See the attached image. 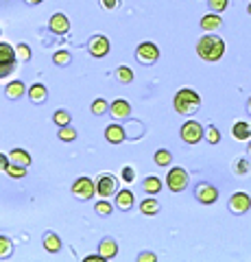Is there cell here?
Listing matches in <instances>:
<instances>
[{"instance_id": "cell-21", "label": "cell", "mask_w": 251, "mask_h": 262, "mask_svg": "<svg viewBox=\"0 0 251 262\" xmlns=\"http://www.w3.org/2000/svg\"><path fill=\"white\" fill-rule=\"evenodd\" d=\"M232 136L234 138H236V140H249V138H251V125H249V122H236V125H234L232 127Z\"/></svg>"}, {"instance_id": "cell-27", "label": "cell", "mask_w": 251, "mask_h": 262, "mask_svg": "<svg viewBox=\"0 0 251 262\" xmlns=\"http://www.w3.org/2000/svg\"><path fill=\"white\" fill-rule=\"evenodd\" d=\"M109 112V103L105 101V98H96V101L92 103V114L94 116H103V114Z\"/></svg>"}, {"instance_id": "cell-38", "label": "cell", "mask_w": 251, "mask_h": 262, "mask_svg": "<svg viewBox=\"0 0 251 262\" xmlns=\"http://www.w3.org/2000/svg\"><path fill=\"white\" fill-rule=\"evenodd\" d=\"M138 260H140V262H155L157 256H155V253H151V251H144V253L138 256Z\"/></svg>"}, {"instance_id": "cell-18", "label": "cell", "mask_w": 251, "mask_h": 262, "mask_svg": "<svg viewBox=\"0 0 251 262\" xmlns=\"http://www.w3.org/2000/svg\"><path fill=\"white\" fill-rule=\"evenodd\" d=\"M133 192L131 190H118L116 192V206L118 210H131L133 208Z\"/></svg>"}, {"instance_id": "cell-43", "label": "cell", "mask_w": 251, "mask_h": 262, "mask_svg": "<svg viewBox=\"0 0 251 262\" xmlns=\"http://www.w3.org/2000/svg\"><path fill=\"white\" fill-rule=\"evenodd\" d=\"M29 5H39V3H44V0H27Z\"/></svg>"}, {"instance_id": "cell-3", "label": "cell", "mask_w": 251, "mask_h": 262, "mask_svg": "<svg viewBox=\"0 0 251 262\" xmlns=\"http://www.w3.org/2000/svg\"><path fill=\"white\" fill-rule=\"evenodd\" d=\"M18 66V55H15V48L11 44L0 42V79L9 77L11 72Z\"/></svg>"}, {"instance_id": "cell-12", "label": "cell", "mask_w": 251, "mask_h": 262, "mask_svg": "<svg viewBox=\"0 0 251 262\" xmlns=\"http://www.w3.org/2000/svg\"><path fill=\"white\" fill-rule=\"evenodd\" d=\"M48 27H51L53 33H57V35H66L70 31V20L63 13H55L51 18V22H48Z\"/></svg>"}, {"instance_id": "cell-13", "label": "cell", "mask_w": 251, "mask_h": 262, "mask_svg": "<svg viewBox=\"0 0 251 262\" xmlns=\"http://www.w3.org/2000/svg\"><path fill=\"white\" fill-rule=\"evenodd\" d=\"M99 253L103 256V260L116 258V253H118V243L111 238V236H107V238H103V241H101V245H99Z\"/></svg>"}, {"instance_id": "cell-14", "label": "cell", "mask_w": 251, "mask_h": 262, "mask_svg": "<svg viewBox=\"0 0 251 262\" xmlns=\"http://www.w3.org/2000/svg\"><path fill=\"white\" fill-rule=\"evenodd\" d=\"M109 114L114 116L116 120H123V118H129V114H131V105H129L127 101H114L109 105Z\"/></svg>"}, {"instance_id": "cell-42", "label": "cell", "mask_w": 251, "mask_h": 262, "mask_svg": "<svg viewBox=\"0 0 251 262\" xmlns=\"http://www.w3.org/2000/svg\"><path fill=\"white\" fill-rule=\"evenodd\" d=\"M85 260L87 262H99V260H103V256H101V253H99V256H87Z\"/></svg>"}, {"instance_id": "cell-11", "label": "cell", "mask_w": 251, "mask_h": 262, "mask_svg": "<svg viewBox=\"0 0 251 262\" xmlns=\"http://www.w3.org/2000/svg\"><path fill=\"white\" fill-rule=\"evenodd\" d=\"M87 51H90L92 57H105L109 53V39L105 37V35H94L90 42H87Z\"/></svg>"}, {"instance_id": "cell-37", "label": "cell", "mask_w": 251, "mask_h": 262, "mask_svg": "<svg viewBox=\"0 0 251 262\" xmlns=\"http://www.w3.org/2000/svg\"><path fill=\"white\" fill-rule=\"evenodd\" d=\"M251 170V164L247 160H236V166H234V173L236 175H247Z\"/></svg>"}, {"instance_id": "cell-16", "label": "cell", "mask_w": 251, "mask_h": 262, "mask_svg": "<svg viewBox=\"0 0 251 262\" xmlns=\"http://www.w3.org/2000/svg\"><path fill=\"white\" fill-rule=\"evenodd\" d=\"M223 27V20H221V15L218 13H208L201 18V29L208 31V33H212L216 29H221Z\"/></svg>"}, {"instance_id": "cell-6", "label": "cell", "mask_w": 251, "mask_h": 262, "mask_svg": "<svg viewBox=\"0 0 251 262\" xmlns=\"http://www.w3.org/2000/svg\"><path fill=\"white\" fill-rule=\"evenodd\" d=\"M118 192V179L114 175L105 173V175H99L96 177V194L107 199V196H114Z\"/></svg>"}, {"instance_id": "cell-15", "label": "cell", "mask_w": 251, "mask_h": 262, "mask_svg": "<svg viewBox=\"0 0 251 262\" xmlns=\"http://www.w3.org/2000/svg\"><path fill=\"white\" fill-rule=\"evenodd\" d=\"M105 138H107V142H111V144H120L127 138V131L120 125H109L105 129Z\"/></svg>"}, {"instance_id": "cell-7", "label": "cell", "mask_w": 251, "mask_h": 262, "mask_svg": "<svg viewBox=\"0 0 251 262\" xmlns=\"http://www.w3.org/2000/svg\"><path fill=\"white\" fill-rule=\"evenodd\" d=\"M203 136H206V129L201 127L197 120L184 122V127H181V140L186 144H197V142L203 140Z\"/></svg>"}, {"instance_id": "cell-2", "label": "cell", "mask_w": 251, "mask_h": 262, "mask_svg": "<svg viewBox=\"0 0 251 262\" xmlns=\"http://www.w3.org/2000/svg\"><path fill=\"white\" fill-rule=\"evenodd\" d=\"M199 107H201V96L194 90L184 88L175 94V110L181 116H192V114L199 112Z\"/></svg>"}, {"instance_id": "cell-28", "label": "cell", "mask_w": 251, "mask_h": 262, "mask_svg": "<svg viewBox=\"0 0 251 262\" xmlns=\"http://www.w3.org/2000/svg\"><path fill=\"white\" fill-rule=\"evenodd\" d=\"M7 175L9 177H13V179H20V177H24L27 175V166H20V164H9V166H7V170H5Z\"/></svg>"}, {"instance_id": "cell-29", "label": "cell", "mask_w": 251, "mask_h": 262, "mask_svg": "<svg viewBox=\"0 0 251 262\" xmlns=\"http://www.w3.org/2000/svg\"><path fill=\"white\" fill-rule=\"evenodd\" d=\"M13 253V243L7 236H0V258H9Z\"/></svg>"}, {"instance_id": "cell-22", "label": "cell", "mask_w": 251, "mask_h": 262, "mask_svg": "<svg viewBox=\"0 0 251 262\" xmlns=\"http://www.w3.org/2000/svg\"><path fill=\"white\" fill-rule=\"evenodd\" d=\"M24 83L22 81H13V83H9L5 88V94H7V98H11V101H15V98H20L22 94H24Z\"/></svg>"}, {"instance_id": "cell-8", "label": "cell", "mask_w": 251, "mask_h": 262, "mask_svg": "<svg viewBox=\"0 0 251 262\" xmlns=\"http://www.w3.org/2000/svg\"><path fill=\"white\" fill-rule=\"evenodd\" d=\"M135 57H138V61L140 63L151 66V63H155L159 59V48H157V44H153V42H142L140 46L135 48Z\"/></svg>"}, {"instance_id": "cell-44", "label": "cell", "mask_w": 251, "mask_h": 262, "mask_svg": "<svg viewBox=\"0 0 251 262\" xmlns=\"http://www.w3.org/2000/svg\"><path fill=\"white\" fill-rule=\"evenodd\" d=\"M247 110H249V114H251V96H249V101H247Z\"/></svg>"}, {"instance_id": "cell-39", "label": "cell", "mask_w": 251, "mask_h": 262, "mask_svg": "<svg viewBox=\"0 0 251 262\" xmlns=\"http://www.w3.org/2000/svg\"><path fill=\"white\" fill-rule=\"evenodd\" d=\"M133 177H135L133 168H131V166H125V168H123V179H125V182H131Z\"/></svg>"}, {"instance_id": "cell-26", "label": "cell", "mask_w": 251, "mask_h": 262, "mask_svg": "<svg viewBox=\"0 0 251 262\" xmlns=\"http://www.w3.org/2000/svg\"><path fill=\"white\" fill-rule=\"evenodd\" d=\"M53 120H55V125H57V127H66V125H70L72 116H70L68 110H57V112H55V116H53Z\"/></svg>"}, {"instance_id": "cell-5", "label": "cell", "mask_w": 251, "mask_h": 262, "mask_svg": "<svg viewBox=\"0 0 251 262\" xmlns=\"http://www.w3.org/2000/svg\"><path fill=\"white\" fill-rule=\"evenodd\" d=\"M72 194L81 201H90L96 194V182H92L90 177H79L75 184H72Z\"/></svg>"}, {"instance_id": "cell-4", "label": "cell", "mask_w": 251, "mask_h": 262, "mask_svg": "<svg viewBox=\"0 0 251 262\" xmlns=\"http://www.w3.org/2000/svg\"><path fill=\"white\" fill-rule=\"evenodd\" d=\"M190 182V177H188V170L181 168V166H175L168 170V175H166V186L171 188L173 192H181L186 190V186H188Z\"/></svg>"}, {"instance_id": "cell-32", "label": "cell", "mask_w": 251, "mask_h": 262, "mask_svg": "<svg viewBox=\"0 0 251 262\" xmlns=\"http://www.w3.org/2000/svg\"><path fill=\"white\" fill-rule=\"evenodd\" d=\"M206 140H208L210 144H218V142H221V131H218L214 125H210V127L206 129Z\"/></svg>"}, {"instance_id": "cell-34", "label": "cell", "mask_w": 251, "mask_h": 262, "mask_svg": "<svg viewBox=\"0 0 251 262\" xmlns=\"http://www.w3.org/2000/svg\"><path fill=\"white\" fill-rule=\"evenodd\" d=\"M111 210H114V206H111L109 201H99V203L94 206V212H96V214H101V216L111 214Z\"/></svg>"}, {"instance_id": "cell-45", "label": "cell", "mask_w": 251, "mask_h": 262, "mask_svg": "<svg viewBox=\"0 0 251 262\" xmlns=\"http://www.w3.org/2000/svg\"><path fill=\"white\" fill-rule=\"evenodd\" d=\"M247 11H249V15H251V5H249V9H247Z\"/></svg>"}, {"instance_id": "cell-9", "label": "cell", "mask_w": 251, "mask_h": 262, "mask_svg": "<svg viewBox=\"0 0 251 262\" xmlns=\"http://www.w3.org/2000/svg\"><path fill=\"white\" fill-rule=\"evenodd\" d=\"M230 212L232 214H245V212H249L251 208V196L247 192H236L230 196Z\"/></svg>"}, {"instance_id": "cell-47", "label": "cell", "mask_w": 251, "mask_h": 262, "mask_svg": "<svg viewBox=\"0 0 251 262\" xmlns=\"http://www.w3.org/2000/svg\"><path fill=\"white\" fill-rule=\"evenodd\" d=\"M0 33H3V31H0Z\"/></svg>"}, {"instance_id": "cell-41", "label": "cell", "mask_w": 251, "mask_h": 262, "mask_svg": "<svg viewBox=\"0 0 251 262\" xmlns=\"http://www.w3.org/2000/svg\"><path fill=\"white\" fill-rule=\"evenodd\" d=\"M103 5H105V9H114L118 5V0H103Z\"/></svg>"}, {"instance_id": "cell-10", "label": "cell", "mask_w": 251, "mask_h": 262, "mask_svg": "<svg viewBox=\"0 0 251 262\" xmlns=\"http://www.w3.org/2000/svg\"><path fill=\"white\" fill-rule=\"evenodd\" d=\"M194 196H197V201H201L203 206H212V203L218 199V190L212 184H199L194 188Z\"/></svg>"}, {"instance_id": "cell-35", "label": "cell", "mask_w": 251, "mask_h": 262, "mask_svg": "<svg viewBox=\"0 0 251 262\" xmlns=\"http://www.w3.org/2000/svg\"><path fill=\"white\" fill-rule=\"evenodd\" d=\"M15 55H18V61H29L31 59V48L27 44H18L15 46Z\"/></svg>"}, {"instance_id": "cell-25", "label": "cell", "mask_w": 251, "mask_h": 262, "mask_svg": "<svg viewBox=\"0 0 251 262\" xmlns=\"http://www.w3.org/2000/svg\"><path fill=\"white\" fill-rule=\"evenodd\" d=\"M171 162H173V155L168 149H159L155 151V164L157 166H171Z\"/></svg>"}, {"instance_id": "cell-20", "label": "cell", "mask_w": 251, "mask_h": 262, "mask_svg": "<svg viewBox=\"0 0 251 262\" xmlns=\"http://www.w3.org/2000/svg\"><path fill=\"white\" fill-rule=\"evenodd\" d=\"M46 96H48L46 85H42V83L31 85V90H29V98H31V103L39 105V103H44V101H46Z\"/></svg>"}, {"instance_id": "cell-19", "label": "cell", "mask_w": 251, "mask_h": 262, "mask_svg": "<svg viewBox=\"0 0 251 262\" xmlns=\"http://www.w3.org/2000/svg\"><path fill=\"white\" fill-rule=\"evenodd\" d=\"M9 160L13 162V164H20V166H31V162H33V160H31V153H27V151H24V149H11L9 151Z\"/></svg>"}, {"instance_id": "cell-24", "label": "cell", "mask_w": 251, "mask_h": 262, "mask_svg": "<svg viewBox=\"0 0 251 262\" xmlns=\"http://www.w3.org/2000/svg\"><path fill=\"white\" fill-rule=\"evenodd\" d=\"M142 188H144V192H149V194H157L162 190L159 177H147L144 179V184H142Z\"/></svg>"}, {"instance_id": "cell-31", "label": "cell", "mask_w": 251, "mask_h": 262, "mask_svg": "<svg viewBox=\"0 0 251 262\" xmlns=\"http://www.w3.org/2000/svg\"><path fill=\"white\" fill-rule=\"evenodd\" d=\"M61 131H59V140H63V142H72V140H77V131L72 129L70 125H66V127H59Z\"/></svg>"}, {"instance_id": "cell-36", "label": "cell", "mask_w": 251, "mask_h": 262, "mask_svg": "<svg viewBox=\"0 0 251 262\" xmlns=\"http://www.w3.org/2000/svg\"><path fill=\"white\" fill-rule=\"evenodd\" d=\"M53 61L57 63V66H68V63L72 61V57H70L68 51H59V53H55V55H53Z\"/></svg>"}, {"instance_id": "cell-1", "label": "cell", "mask_w": 251, "mask_h": 262, "mask_svg": "<svg viewBox=\"0 0 251 262\" xmlns=\"http://www.w3.org/2000/svg\"><path fill=\"white\" fill-rule=\"evenodd\" d=\"M197 55L201 57L203 61H210L214 63L218 61L221 57L225 55V42L218 35H212V33H208L197 42Z\"/></svg>"}, {"instance_id": "cell-30", "label": "cell", "mask_w": 251, "mask_h": 262, "mask_svg": "<svg viewBox=\"0 0 251 262\" xmlns=\"http://www.w3.org/2000/svg\"><path fill=\"white\" fill-rule=\"evenodd\" d=\"M116 79L120 81V83H131V81H133L131 68H127V66H120V68L116 70Z\"/></svg>"}, {"instance_id": "cell-46", "label": "cell", "mask_w": 251, "mask_h": 262, "mask_svg": "<svg viewBox=\"0 0 251 262\" xmlns=\"http://www.w3.org/2000/svg\"><path fill=\"white\" fill-rule=\"evenodd\" d=\"M249 155H251V142H249Z\"/></svg>"}, {"instance_id": "cell-17", "label": "cell", "mask_w": 251, "mask_h": 262, "mask_svg": "<svg viewBox=\"0 0 251 262\" xmlns=\"http://www.w3.org/2000/svg\"><path fill=\"white\" fill-rule=\"evenodd\" d=\"M42 245H44V249H46L48 253H57V251H61V241H59V236H57V234H53V232H46V234H44Z\"/></svg>"}, {"instance_id": "cell-33", "label": "cell", "mask_w": 251, "mask_h": 262, "mask_svg": "<svg viewBox=\"0 0 251 262\" xmlns=\"http://www.w3.org/2000/svg\"><path fill=\"white\" fill-rule=\"evenodd\" d=\"M208 5L214 13H223L230 7V0H208Z\"/></svg>"}, {"instance_id": "cell-23", "label": "cell", "mask_w": 251, "mask_h": 262, "mask_svg": "<svg viewBox=\"0 0 251 262\" xmlns=\"http://www.w3.org/2000/svg\"><path fill=\"white\" fill-rule=\"evenodd\" d=\"M140 212H142V214H147V216L157 214V212H159V203L155 199H144V201H140Z\"/></svg>"}, {"instance_id": "cell-40", "label": "cell", "mask_w": 251, "mask_h": 262, "mask_svg": "<svg viewBox=\"0 0 251 262\" xmlns=\"http://www.w3.org/2000/svg\"><path fill=\"white\" fill-rule=\"evenodd\" d=\"M11 164L9 160V155H5V153H0V170H7V166Z\"/></svg>"}]
</instances>
